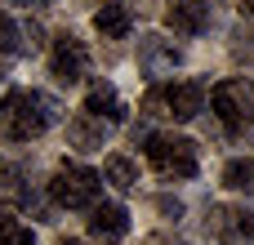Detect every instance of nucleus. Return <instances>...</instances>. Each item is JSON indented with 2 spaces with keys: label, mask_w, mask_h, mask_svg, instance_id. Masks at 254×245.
<instances>
[{
  "label": "nucleus",
  "mask_w": 254,
  "mask_h": 245,
  "mask_svg": "<svg viewBox=\"0 0 254 245\" xmlns=\"http://www.w3.org/2000/svg\"><path fill=\"white\" fill-rule=\"evenodd\" d=\"M179 62H183V49H179L174 40H165V36H143V40H138V67H143V76L161 80V76H170Z\"/></svg>",
  "instance_id": "obj_9"
},
{
  "label": "nucleus",
  "mask_w": 254,
  "mask_h": 245,
  "mask_svg": "<svg viewBox=\"0 0 254 245\" xmlns=\"http://www.w3.org/2000/svg\"><path fill=\"white\" fill-rule=\"evenodd\" d=\"M103 192V179L89 165H58L49 179V196L58 210H94Z\"/></svg>",
  "instance_id": "obj_4"
},
{
  "label": "nucleus",
  "mask_w": 254,
  "mask_h": 245,
  "mask_svg": "<svg viewBox=\"0 0 254 245\" xmlns=\"http://www.w3.org/2000/svg\"><path fill=\"white\" fill-rule=\"evenodd\" d=\"M223 187L228 192H254V156H237L223 165Z\"/></svg>",
  "instance_id": "obj_15"
},
{
  "label": "nucleus",
  "mask_w": 254,
  "mask_h": 245,
  "mask_svg": "<svg viewBox=\"0 0 254 245\" xmlns=\"http://www.w3.org/2000/svg\"><path fill=\"white\" fill-rule=\"evenodd\" d=\"M107 129H112L107 121H98V116H89V112H85V116H76V121L67 125V138H71L80 152H94V147H103Z\"/></svg>",
  "instance_id": "obj_13"
},
{
  "label": "nucleus",
  "mask_w": 254,
  "mask_h": 245,
  "mask_svg": "<svg viewBox=\"0 0 254 245\" xmlns=\"http://www.w3.org/2000/svg\"><path fill=\"white\" fill-rule=\"evenodd\" d=\"M210 232L223 245H254V210H246V205L210 210Z\"/></svg>",
  "instance_id": "obj_7"
},
{
  "label": "nucleus",
  "mask_w": 254,
  "mask_h": 245,
  "mask_svg": "<svg viewBox=\"0 0 254 245\" xmlns=\"http://www.w3.org/2000/svg\"><path fill=\"white\" fill-rule=\"evenodd\" d=\"M22 4H49V0H22Z\"/></svg>",
  "instance_id": "obj_21"
},
{
  "label": "nucleus",
  "mask_w": 254,
  "mask_h": 245,
  "mask_svg": "<svg viewBox=\"0 0 254 245\" xmlns=\"http://www.w3.org/2000/svg\"><path fill=\"white\" fill-rule=\"evenodd\" d=\"M241 9H246V13H250V18H254V0H241Z\"/></svg>",
  "instance_id": "obj_20"
},
{
  "label": "nucleus",
  "mask_w": 254,
  "mask_h": 245,
  "mask_svg": "<svg viewBox=\"0 0 254 245\" xmlns=\"http://www.w3.org/2000/svg\"><path fill=\"white\" fill-rule=\"evenodd\" d=\"M147 165L161 174V179H196L201 170V156H196V143L183 138V134H152L147 138Z\"/></svg>",
  "instance_id": "obj_3"
},
{
  "label": "nucleus",
  "mask_w": 254,
  "mask_h": 245,
  "mask_svg": "<svg viewBox=\"0 0 254 245\" xmlns=\"http://www.w3.org/2000/svg\"><path fill=\"white\" fill-rule=\"evenodd\" d=\"M165 27L174 36H205L214 27V0H170Z\"/></svg>",
  "instance_id": "obj_6"
},
{
  "label": "nucleus",
  "mask_w": 254,
  "mask_h": 245,
  "mask_svg": "<svg viewBox=\"0 0 254 245\" xmlns=\"http://www.w3.org/2000/svg\"><path fill=\"white\" fill-rule=\"evenodd\" d=\"M143 112L161 116V121H192L205 112V85L201 80H170V85H152L143 94Z\"/></svg>",
  "instance_id": "obj_2"
},
{
  "label": "nucleus",
  "mask_w": 254,
  "mask_h": 245,
  "mask_svg": "<svg viewBox=\"0 0 254 245\" xmlns=\"http://www.w3.org/2000/svg\"><path fill=\"white\" fill-rule=\"evenodd\" d=\"M22 36H27V31H22V27L0 9V54H22V49H27V40H22Z\"/></svg>",
  "instance_id": "obj_17"
},
{
  "label": "nucleus",
  "mask_w": 254,
  "mask_h": 245,
  "mask_svg": "<svg viewBox=\"0 0 254 245\" xmlns=\"http://www.w3.org/2000/svg\"><path fill=\"white\" fill-rule=\"evenodd\" d=\"M210 107H214V116H219L228 129H237V134L254 129V80L250 76L219 80V85L210 89Z\"/></svg>",
  "instance_id": "obj_5"
},
{
  "label": "nucleus",
  "mask_w": 254,
  "mask_h": 245,
  "mask_svg": "<svg viewBox=\"0 0 254 245\" xmlns=\"http://www.w3.org/2000/svg\"><path fill=\"white\" fill-rule=\"evenodd\" d=\"M125 232H129V210H125V205L103 201V205L89 210V237H94V241L116 245V241H125Z\"/></svg>",
  "instance_id": "obj_10"
},
{
  "label": "nucleus",
  "mask_w": 254,
  "mask_h": 245,
  "mask_svg": "<svg viewBox=\"0 0 254 245\" xmlns=\"http://www.w3.org/2000/svg\"><path fill=\"white\" fill-rule=\"evenodd\" d=\"M103 179H107L116 192H134V187H138V165H134L129 156H107Z\"/></svg>",
  "instance_id": "obj_14"
},
{
  "label": "nucleus",
  "mask_w": 254,
  "mask_h": 245,
  "mask_svg": "<svg viewBox=\"0 0 254 245\" xmlns=\"http://www.w3.org/2000/svg\"><path fill=\"white\" fill-rule=\"evenodd\" d=\"M94 31H98L103 40H125V36L134 31V18H129L125 4H103V9L94 13Z\"/></svg>",
  "instance_id": "obj_12"
},
{
  "label": "nucleus",
  "mask_w": 254,
  "mask_h": 245,
  "mask_svg": "<svg viewBox=\"0 0 254 245\" xmlns=\"http://www.w3.org/2000/svg\"><path fill=\"white\" fill-rule=\"evenodd\" d=\"M13 228H18V223H13V219H9V214H0V241H4V237H9V232H13Z\"/></svg>",
  "instance_id": "obj_18"
},
{
  "label": "nucleus",
  "mask_w": 254,
  "mask_h": 245,
  "mask_svg": "<svg viewBox=\"0 0 254 245\" xmlns=\"http://www.w3.org/2000/svg\"><path fill=\"white\" fill-rule=\"evenodd\" d=\"M49 67H54V76H58L63 85H76V80L89 71V49H85V40H76L71 31H63V36L54 40Z\"/></svg>",
  "instance_id": "obj_8"
},
{
  "label": "nucleus",
  "mask_w": 254,
  "mask_h": 245,
  "mask_svg": "<svg viewBox=\"0 0 254 245\" xmlns=\"http://www.w3.org/2000/svg\"><path fill=\"white\" fill-rule=\"evenodd\" d=\"M63 245H76V241H63Z\"/></svg>",
  "instance_id": "obj_22"
},
{
  "label": "nucleus",
  "mask_w": 254,
  "mask_h": 245,
  "mask_svg": "<svg viewBox=\"0 0 254 245\" xmlns=\"http://www.w3.org/2000/svg\"><path fill=\"white\" fill-rule=\"evenodd\" d=\"M58 98L54 94H45V89H13L4 103H0V125H4V134L13 138V143H31V138H40L45 129H54V121H58Z\"/></svg>",
  "instance_id": "obj_1"
},
{
  "label": "nucleus",
  "mask_w": 254,
  "mask_h": 245,
  "mask_svg": "<svg viewBox=\"0 0 254 245\" xmlns=\"http://www.w3.org/2000/svg\"><path fill=\"white\" fill-rule=\"evenodd\" d=\"M0 201H13V205H31V192L22 187V174L13 165L0 170Z\"/></svg>",
  "instance_id": "obj_16"
},
{
  "label": "nucleus",
  "mask_w": 254,
  "mask_h": 245,
  "mask_svg": "<svg viewBox=\"0 0 254 245\" xmlns=\"http://www.w3.org/2000/svg\"><path fill=\"white\" fill-rule=\"evenodd\" d=\"M143 245H174L170 237H152V241H143Z\"/></svg>",
  "instance_id": "obj_19"
},
{
  "label": "nucleus",
  "mask_w": 254,
  "mask_h": 245,
  "mask_svg": "<svg viewBox=\"0 0 254 245\" xmlns=\"http://www.w3.org/2000/svg\"><path fill=\"white\" fill-rule=\"evenodd\" d=\"M85 112L98 116V121H107V125H121V121H125V103H121V94H116L112 80H94V85H89Z\"/></svg>",
  "instance_id": "obj_11"
}]
</instances>
